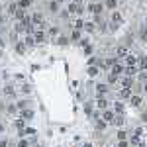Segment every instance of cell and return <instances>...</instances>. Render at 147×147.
Returning <instances> with one entry per match:
<instances>
[{
	"label": "cell",
	"mask_w": 147,
	"mask_h": 147,
	"mask_svg": "<svg viewBox=\"0 0 147 147\" xmlns=\"http://www.w3.org/2000/svg\"><path fill=\"white\" fill-rule=\"evenodd\" d=\"M110 24H114V26H120V24H124V14H122V12H118V10H112Z\"/></svg>",
	"instance_id": "cell-1"
},
{
	"label": "cell",
	"mask_w": 147,
	"mask_h": 147,
	"mask_svg": "<svg viewBox=\"0 0 147 147\" xmlns=\"http://www.w3.org/2000/svg\"><path fill=\"white\" fill-rule=\"evenodd\" d=\"M102 10H104V4H98V2H90V4H88V12H90V14H98V16H100Z\"/></svg>",
	"instance_id": "cell-2"
},
{
	"label": "cell",
	"mask_w": 147,
	"mask_h": 147,
	"mask_svg": "<svg viewBox=\"0 0 147 147\" xmlns=\"http://www.w3.org/2000/svg\"><path fill=\"white\" fill-rule=\"evenodd\" d=\"M124 63H125V67H137V57L134 53H127L124 57Z\"/></svg>",
	"instance_id": "cell-3"
},
{
	"label": "cell",
	"mask_w": 147,
	"mask_h": 147,
	"mask_svg": "<svg viewBox=\"0 0 147 147\" xmlns=\"http://www.w3.org/2000/svg\"><path fill=\"white\" fill-rule=\"evenodd\" d=\"M110 73H114V75H118V77H120V75H124V65L116 61V63H114L112 67H110Z\"/></svg>",
	"instance_id": "cell-4"
},
{
	"label": "cell",
	"mask_w": 147,
	"mask_h": 147,
	"mask_svg": "<svg viewBox=\"0 0 147 147\" xmlns=\"http://www.w3.org/2000/svg\"><path fill=\"white\" fill-rule=\"evenodd\" d=\"M114 116H116V114H114V110H108V108H106V110H104V114H102V118H100V120H104L106 124H112Z\"/></svg>",
	"instance_id": "cell-5"
},
{
	"label": "cell",
	"mask_w": 147,
	"mask_h": 147,
	"mask_svg": "<svg viewBox=\"0 0 147 147\" xmlns=\"http://www.w3.org/2000/svg\"><path fill=\"white\" fill-rule=\"evenodd\" d=\"M112 124H114V125H118V127H124V125H125V118H124V114H118V116H114Z\"/></svg>",
	"instance_id": "cell-6"
},
{
	"label": "cell",
	"mask_w": 147,
	"mask_h": 147,
	"mask_svg": "<svg viewBox=\"0 0 147 147\" xmlns=\"http://www.w3.org/2000/svg\"><path fill=\"white\" fill-rule=\"evenodd\" d=\"M108 90H110V86H108V84H104V82L96 84V94H98V96H104V94H108Z\"/></svg>",
	"instance_id": "cell-7"
},
{
	"label": "cell",
	"mask_w": 147,
	"mask_h": 147,
	"mask_svg": "<svg viewBox=\"0 0 147 147\" xmlns=\"http://www.w3.org/2000/svg\"><path fill=\"white\" fill-rule=\"evenodd\" d=\"M141 102H143L141 96H134V94L129 96V106H131V108H139V106H141Z\"/></svg>",
	"instance_id": "cell-8"
},
{
	"label": "cell",
	"mask_w": 147,
	"mask_h": 147,
	"mask_svg": "<svg viewBox=\"0 0 147 147\" xmlns=\"http://www.w3.org/2000/svg\"><path fill=\"white\" fill-rule=\"evenodd\" d=\"M118 94H120V98H124V100H129V96H131L134 92H131V88H120V90H118Z\"/></svg>",
	"instance_id": "cell-9"
},
{
	"label": "cell",
	"mask_w": 147,
	"mask_h": 147,
	"mask_svg": "<svg viewBox=\"0 0 147 147\" xmlns=\"http://www.w3.org/2000/svg\"><path fill=\"white\" fill-rule=\"evenodd\" d=\"M131 84H134V77H125V79H122V82H120L122 88H131Z\"/></svg>",
	"instance_id": "cell-10"
},
{
	"label": "cell",
	"mask_w": 147,
	"mask_h": 147,
	"mask_svg": "<svg viewBox=\"0 0 147 147\" xmlns=\"http://www.w3.org/2000/svg\"><path fill=\"white\" fill-rule=\"evenodd\" d=\"M137 69L139 71H147V57H137Z\"/></svg>",
	"instance_id": "cell-11"
},
{
	"label": "cell",
	"mask_w": 147,
	"mask_h": 147,
	"mask_svg": "<svg viewBox=\"0 0 147 147\" xmlns=\"http://www.w3.org/2000/svg\"><path fill=\"white\" fill-rule=\"evenodd\" d=\"M16 4H18V8H22V10H28V8L34 4V0H18Z\"/></svg>",
	"instance_id": "cell-12"
},
{
	"label": "cell",
	"mask_w": 147,
	"mask_h": 147,
	"mask_svg": "<svg viewBox=\"0 0 147 147\" xmlns=\"http://www.w3.org/2000/svg\"><path fill=\"white\" fill-rule=\"evenodd\" d=\"M96 108H100V110H106V108H108V100H106L104 96H98V100H96Z\"/></svg>",
	"instance_id": "cell-13"
},
{
	"label": "cell",
	"mask_w": 147,
	"mask_h": 147,
	"mask_svg": "<svg viewBox=\"0 0 147 147\" xmlns=\"http://www.w3.org/2000/svg\"><path fill=\"white\" fill-rule=\"evenodd\" d=\"M116 139H118V141H125V139H129V134H127L125 129H118V134H116Z\"/></svg>",
	"instance_id": "cell-14"
},
{
	"label": "cell",
	"mask_w": 147,
	"mask_h": 147,
	"mask_svg": "<svg viewBox=\"0 0 147 147\" xmlns=\"http://www.w3.org/2000/svg\"><path fill=\"white\" fill-rule=\"evenodd\" d=\"M137 71H139L137 67H124V75L125 77H136Z\"/></svg>",
	"instance_id": "cell-15"
},
{
	"label": "cell",
	"mask_w": 147,
	"mask_h": 147,
	"mask_svg": "<svg viewBox=\"0 0 147 147\" xmlns=\"http://www.w3.org/2000/svg\"><path fill=\"white\" fill-rule=\"evenodd\" d=\"M82 30H84V32H88V34H92V32H96V24H94V22H84Z\"/></svg>",
	"instance_id": "cell-16"
},
{
	"label": "cell",
	"mask_w": 147,
	"mask_h": 147,
	"mask_svg": "<svg viewBox=\"0 0 147 147\" xmlns=\"http://www.w3.org/2000/svg\"><path fill=\"white\" fill-rule=\"evenodd\" d=\"M98 75H100V67L90 65V67H88V77H92V79H94V77H98Z\"/></svg>",
	"instance_id": "cell-17"
},
{
	"label": "cell",
	"mask_w": 147,
	"mask_h": 147,
	"mask_svg": "<svg viewBox=\"0 0 147 147\" xmlns=\"http://www.w3.org/2000/svg\"><path fill=\"white\" fill-rule=\"evenodd\" d=\"M104 8H108V10H116V8H118V0H106V2H104Z\"/></svg>",
	"instance_id": "cell-18"
},
{
	"label": "cell",
	"mask_w": 147,
	"mask_h": 147,
	"mask_svg": "<svg viewBox=\"0 0 147 147\" xmlns=\"http://www.w3.org/2000/svg\"><path fill=\"white\" fill-rule=\"evenodd\" d=\"M127 53H129V51H127V47H125V45H120L118 49H116V55H118V59H120V57H125Z\"/></svg>",
	"instance_id": "cell-19"
},
{
	"label": "cell",
	"mask_w": 147,
	"mask_h": 147,
	"mask_svg": "<svg viewBox=\"0 0 147 147\" xmlns=\"http://www.w3.org/2000/svg\"><path fill=\"white\" fill-rule=\"evenodd\" d=\"M69 41H71V39H69L67 35H59V37L55 39V43H57V45H69Z\"/></svg>",
	"instance_id": "cell-20"
},
{
	"label": "cell",
	"mask_w": 147,
	"mask_h": 147,
	"mask_svg": "<svg viewBox=\"0 0 147 147\" xmlns=\"http://www.w3.org/2000/svg\"><path fill=\"white\" fill-rule=\"evenodd\" d=\"M124 112H125V106L122 102H116L114 104V114H124Z\"/></svg>",
	"instance_id": "cell-21"
},
{
	"label": "cell",
	"mask_w": 147,
	"mask_h": 147,
	"mask_svg": "<svg viewBox=\"0 0 147 147\" xmlns=\"http://www.w3.org/2000/svg\"><path fill=\"white\" fill-rule=\"evenodd\" d=\"M24 43H26V47H34V45H35L34 35H32V34H28V35H26V39H24Z\"/></svg>",
	"instance_id": "cell-22"
},
{
	"label": "cell",
	"mask_w": 147,
	"mask_h": 147,
	"mask_svg": "<svg viewBox=\"0 0 147 147\" xmlns=\"http://www.w3.org/2000/svg\"><path fill=\"white\" fill-rule=\"evenodd\" d=\"M47 8H49V12H53V14H55V12H59V2H57V0H51Z\"/></svg>",
	"instance_id": "cell-23"
},
{
	"label": "cell",
	"mask_w": 147,
	"mask_h": 147,
	"mask_svg": "<svg viewBox=\"0 0 147 147\" xmlns=\"http://www.w3.org/2000/svg\"><path fill=\"white\" fill-rule=\"evenodd\" d=\"M80 37H82V34H80V30H73V34H71V41H79Z\"/></svg>",
	"instance_id": "cell-24"
},
{
	"label": "cell",
	"mask_w": 147,
	"mask_h": 147,
	"mask_svg": "<svg viewBox=\"0 0 147 147\" xmlns=\"http://www.w3.org/2000/svg\"><path fill=\"white\" fill-rule=\"evenodd\" d=\"M16 53H20V55L26 53V43H24V41H18V43H16Z\"/></svg>",
	"instance_id": "cell-25"
},
{
	"label": "cell",
	"mask_w": 147,
	"mask_h": 147,
	"mask_svg": "<svg viewBox=\"0 0 147 147\" xmlns=\"http://www.w3.org/2000/svg\"><path fill=\"white\" fill-rule=\"evenodd\" d=\"M82 26H84V20H82V18H77V20L73 22V28H75V30H82Z\"/></svg>",
	"instance_id": "cell-26"
},
{
	"label": "cell",
	"mask_w": 147,
	"mask_h": 147,
	"mask_svg": "<svg viewBox=\"0 0 147 147\" xmlns=\"http://www.w3.org/2000/svg\"><path fill=\"white\" fill-rule=\"evenodd\" d=\"M134 136H136V137H143V136H145V127H141V125L136 127V129H134Z\"/></svg>",
	"instance_id": "cell-27"
},
{
	"label": "cell",
	"mask_w": 147,
	"mask_h": 147,
	"mask_svg": "<svg viewBox=\"0 0 147 147\" xmlns=\"http://www.w3.org/2000/svg\"><path fill=\"white\" fill-rule=\"evenodd\" d=\"M34 118V110H24L22 112V120H32Z\"/></svg>",
	"instance_id": "cell-28"
},
{
	"label": "cell",
	"mask_w": 147,
	"mask_h": 147,
	"mask_svg": "<svg viewBox=\"0 0 147 147\" xmlns=\"http://www.w3.org/2000/svg\"><path fill=\"white\" fill-rule=\"evenodd\" d=\"M96 129H98V131H102V129H106V122L98 118V122H96Z\"/></svg>",
	"instance_id": "cell-29"
},
{
	"label": "cell",
	"mask_w": 147,
	"mask_h": 147,
	"mask_svg": "<svg viewBox=\"0 0 147 147\" xmlns=\"http://www.w3.org/2000/svg\"><path fill=\"white\" fill-rule=\"evenodd\" d=\"M16 10H18V4H16V2H12L10 6H8V14H12V16H14V14H16Z\"/></svg>",
	"instance_id": "cell-30"
},
{
	"label": "cell",
	"mask_w": 147,
	"mask_h": 147,
	"mask_svg": "<svg viewBox=\"0 0 147 147\" xmlns=\"http://www.w3.org/2000/svg\"><path fill=\"white\" fill-rule=\"evenodd\" d=\"M24 124H26V120H22V118H20V120H16V122H14V125H16V127H18V129H20V131H22V129H24Z\"/></svg>",
	"instance_id": "cell-31"
},
{
	"label": "cell",
	"mask_w": 147,
	"mask_h": 147,
	"mask_svg": "<svg viewBox=\"0 0 147 147\" xmlns=\"http://www.w3.org/2000/svg\"><path fill=\"white\" fill-rule=\"evenodd\" d=\"M108 82H110V84H116V82H118V75L110 73V75H108Z\"/></svg>",
	"instance_id": "cell-32"
},
{
	"label": "cell",
	"mask_w": 147,
	"mask_h": 147,
	"mask_svg": "<svg viewBox=\"0 0 147 147\" xmlns=\"http://www.w3.org/2000/svg\"><path fill=\"white\" fill-rule=\"evenodd\" d=\"M139 80L141 82H147V71H139Z\"/></svg>",
	"instance_id": "cell-33"
},
{
	"label": "cell",
	"mask_w": 147,
	"mask_h": 147,
	"mask_svg": "<svg viewBox=\"0 0 147 147\" xmlns=\"http://www.w3.org/2000/svg\"><path fill=\"white\" fill-rule=\"evenodd\" d=\"M47 34H49V35H59V28H55V26H53V28H49V32H47Z\"/></svg>",
	"instance_id": "cell-34"
},
{
	"label": "cell",
	"mask_w": 147,
	"mask_h": 147,
	"mask_svg": "<svg viewBox=\"0 0 147 147\" xmlns=\"http://www.w3.org/2000/svg\"><path fill=\"white\" fill-rule=\"evenodd\" d=\"M98 63H100V59H96V57H90V59H88V67H90V65H98Z\"/></svg>",
	"instance_id": "cell-35"
},
{
	"label": "cell",
	"mask_w": 147,
	"mask_h": 147,
	"mask_svg": "<svg viewBox=\"0 0 147 147\" xmlns=\"http://www.w3.org/2000/svg\"><path fill=\"white\" fill-rule=\"evenodd\" d=\"M92 51H94V49H92V45H84V55H90Z\"/></svg>",
	"instance_id": "cell-36"
},
{
	"label": "cell",
	"mask_w": 147,
	"mask_h": 147,
	"mask_svg": "<svg viewBox=\"0 0 147 147\" xmlns=\"http://www.w3.org/2000/svg\"><path fill=\"white\" fill-rule=\"evenodd\" d=\"M84 112L88 114V116H90V114H92V104H90V102H88V104L84 106Z\"/></svg>",
	"instance_id": "cell-37"
},
{
	"label": "cell",
	"mask_w": 147,
	"mask_h": 147,
	"mask_svg": "<svg viewBox=\"0 0 147 147\" xmlns=\"http://www.w3.org/2000/svg\"><path fill=\"white\" fill-rule=\"evenodd\" d=\"M6 94H8V96H14V94H16V92H14V88H12V86H6Z\"/></svg>",
	"instance_id": "cell-38"
},
{
	"label": "cell",
	"mask_w": 147,
	"mask_h": 147,
	"mask_svg": "<svg viewBox=\"0 0 147 147\" xmlns=\"http://www.w3.org/2000/svg\"><path fill=\"white\" fill-rule=\"evenodd\" d=\"M30 90H32V86H30V84H24V86H22V92H24V94H28Z\"/></svg>",
	"instance_id": "cell-39"
},
{
	"label": "cell",
	"mask_w": 147,
	"mask_h": 147,
	"mask_svg": "<svg viewBox=\"0 0 147 147\" xmlns=\"http://www.w3.org/2000/svg\"><path fill=\"white\" fill-rule=\"evenodd\" d=\"M118 147H131V145H129V141L125 139V141H120V143H118Z\"/></svg>",
	"instance_id": "cell-40"
},
{
	"label": "cell",
	"mask_w": 147,
	"mask_h": 147,
	"mask_svg": "<svg viewBox=\"0 0 147 147\" xmlns=\"http://www.w3.org/2000/svg\"><path fill=\"white\" fill-rule=\"evenodd\" d=\"M18 147H30V145H28V141H26V139H22V141H18Z\"/></svg>",
	"instance_id": "cell-41"
},
{
	"label": "cell",
	"mask_w": 147,
	"mask_h": 147,
	"mask_svg": "<svg viewBox=\"0 0 147 147\" xmlns=\"http://www.w3.org/2000/svg\"><path fill=\"white\" fill-rule=\"evenodd\" d=\"M82 147H94V145H92L90 141H84V143H82Z\"/></svg>",
	"instance_id": "cell-42"
},
{
	"label": "cell",
	"mask_w": 147,
	"mask_h": 147,
	"mask_svg": "<svg viewBox=\"0 0 147 147\" xmlns=\"http://www.w3.org/2000/svg\"><path fill=\"white\" fill-rule=\"evenodd\" d=\"M141 120H143V122H145V124H147V112L143 114V116H141Z\"/></svg>",
	"instance_id": "cell-43"
},
{
	"label": "cell",
	"mask_w": 147,
	"mask_h": 147,
	"mask_svg": "<svg viewBox=\"0 0 147 147\" xmlns=\"http://www.w3.org/2000/svg\"><path fill=\"white\" fill-rule=\"evenodd\" d=\"M0 147H8V143L6 141H0Z\"/></svg>",
	"instance_id": "cell-44"
},
{
	"label": "cell",
	"mask_w": 147,
	"mask_h": 147,
	"mask_svg": "<svg viewBox=\"0 0 147 147\" xmlns=\"http://www.w3.org/2000/svg\"><path fill=\"white\" fill-rule=\"evenodd\" d=\"M143 90H145V92H147V82H145V84H143Z\"/></svg>",
	"instance_id": "cell-45"
},
{
	"label": "cell",
	"mask_w": 147,
	"mask_h": 147,
	"mask_svg": "<svg viewBox=\"0 0 147 147\" xmlns=\"http://www.w3.org/2000/svg\"><path fill=\"white\" fill-rule=\"evenodd\" d=\"M143 147H147V143H143Z\"/></svg>",
	"instance_id": "cell-46"
},
{
	"label": "cell",
	"mask_w": 147,
	"mask_h": 147,
	"mask_svg": "<svg viewBox=\"0 0 147 147\" xmlns=\"http://www.w3.org/2000/svg\"><path fill=\"white\" fill-rule=\"evenodd\" d=\"M145 20H147V12H145Z\"/></svg>",
	"instance_id": "cell-47"
}]
</instances>
